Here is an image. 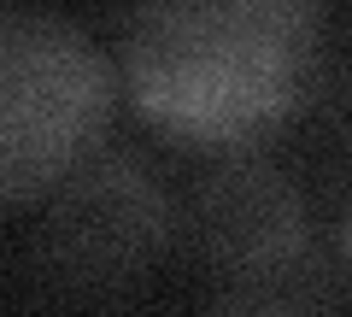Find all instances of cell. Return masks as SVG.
Wrapping results in <instances>:
<instances>
[{"label":"cell","instance_id":"1","mask_svg":"<svg viewBox=\"0 0 352 317\" xmlns=\"http://www.w3.org/2000/svg\"><path fill=\"white\" fill-rule=\"evenodd\" d=\"M305 59V0H147L129 30L141 112L194 141L276 124L300 94Z\"/></svg>","mask_w":352,"mask_h":317},{"label":"cell","instance_id":"4","mask_svg":"<svg viewBox=\"0 0 352 317\" xmlns=\"http://www.w3.org/2000/svg\"><path fill=\"white\" fill-rule=\"evenodd\" d=\"M47 235L65 265L88 276H118L159 253L164 200L129 159H82L47 212Z\"/></svg>","mask_w":352,"mask_h":317},{"label":"cell","instance_id":"5","mask_svg":"<svg viewBox=\"0 0 352 317\" xmlns=\"http://www.w3.org/2000/svg\"><path fill=\"white\" fill-rule=\"evenodd\" d=\"M206 317H305V305L288 300V294H276L270 282H241V288L217 294V305Z\"/></svg>","mask_w":352,"mask_h":317},{"label":"cell","instance_id":"6","mask_svg":"<svg viewBox=\"0 0 352 317\" xmlns=\"http://www.w3.org/2000/svg\"><path fill=\"white\" fill-rule=\"evenodd\" d=\"M346 253H352V229H346Z\"/></svg>","mask_w":352,"mask_h":317},{"label":"cell","instance_id":"3","mask_svg":"<svg viewBox=\"0 0 352 317\" xmlns=\"http://www.w3.org/2000/svg\"><path fill=\"white\" fill-rule=\"evenodd\" d=\"M194 241L223 276L270 282L305 247V212L282 171L258 159H229L194 194Z\"/></svg>","mask_w":352,"mask_h":317},{"label":"cell","instance_id":"2","mask_svg":"<svg viewBox=\"0 0 352 317\" xmlns=\"http://www.w3.org/2000/svg\"><path fill=\"white\" fill-rule=\"evenodd\" d=\"M106 118V65L71 24L47 12H6L0 24V182L24 206L65 182Z\"/></svg>","mask_w":352,"mask_h":317}]
</instances>
